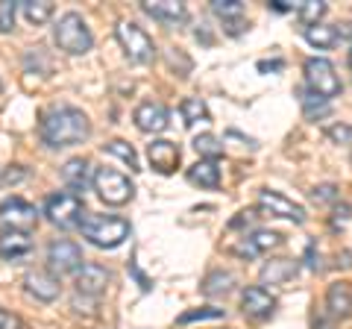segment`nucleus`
<instances>
[{"label": "nucleus", "mask_w": 352, "mask_h": 329, "mask_svg": "<svg viewBox=\"0 0 352 329\" xmlns=\"http://www.w3.org/2000/svg\"><path fill=\"white\" fill-rule=\"evenodd\" d=\"M109 282H112V273H109L103 265H82L80 270H76V291L80 294H91V297H97V294L106 291Z\"/></svg>", "instance_id": "14"}, {"label": "nucleus", "mask_w": 352, "mask_h": 329, "mask_svg": "<svg viewBox=\"0 0 352 329\" xmlns=\"http://www.w3.org/2000/svg\"><path fill=\"white\" fill-rule=\"evenodd\" d=\"M311 197L317 203H329V200H335V197H338V189H335V185H317Z\"/></svg>", "instance_id": "35"}, {"label": "nucleus", "mask_w": 352, "mask_h": 329, "mask_svg": "<svg viewBox=\"0 0 352 329\" xmlns=\"http://www.w3.org/2000/svg\"><path fill=\"white\" fill-rule=\"evenodd\" d=\"M115 36L132 62H153L156 59V45H153V39L135 24V21H118Z\"/></svg>", "instance_id": "5"}, {"label": "nucleus", "mask_w": 352, "mask_h": 329, "mask_svg": "<svg viewBox=\"0 0 352 329\" xmlns=\"http://www.w3.org/2000/svg\"><path fill=\"white\" fill-rule=\"evenodd\" d=\"M279 241H282V235L273 233V229H256L252 235L244 238V244L238 247V253L241 256H258V253H267V250L279 247Z\"/></svg>", "instance_id": "18"}, {"label": "nucleus", "mask_w": 352, "mask_h": 329, "mask_svg": "<svg viewBox=\"0 0 352 329\" xmlns=\"http://www.w3.org/2000/svg\"><path fill=\"white\" fill-rule=\"evenodd\" d=\"M296 15H300L305 27H314V24H320V18L326 15V3H320V0H302Z\"/></svg>", "instance_id": "30"}, {"label": "nucleus", "mask_w": 352, "mask_h": 329, "mask_svg": "<svg viewBox=\"0 0 352 329\" xmlns=\"http://www.w3.org/2000/svg\"><path fill=\"white\" fill-rule=\"evenodd\" d=\"M53 39H56L59 50H65L68 56H82L91 50V30H88L85 18L80 12H65L56 27H53Z\"/></svg>", "instance_id": "3"}, {"label": "nucleus", "mask_w": 352, "mask_h": 329, "mask_svg": "<svg viewBox=\"0 0 352 329\" xmlns=\"http://www.w3.org/2000/svg\"><path fill=\"white\" fill-rule=\"evenodd\" d=\"M0 329H24V323H21L18 315L0 309Z\"/></svg>", "instance_id": "36"}, {"label": "nucleus", "mask_w": 352, "mask_h": 329, "mask_svg": "<svg viewBox=\"0 0 352 329\" xmlns=\"http://www.w3.org/2000/svg\"><path fill=\"white\" fill-rule=\"evenodd\" d=\"M24 288H27V294H32V297L41 303H50L59 297V279L44 270H30L24 277Z\"/></svg>", "instance_id": "15"}, {"label": "nucleus", "mask_w": 352, "mask_h": 329, "mask_svg": "<svg viewBox=\"0 0 352 329\" xmlns=\"http://www.w3.org/2000/svg\"><path fill=\"white\" fill-rule=\"evenodd\" d=\"M179 112H182L185 127H194V124H200V120L208 118V109H206V103L200 100V97H185L182 106H179Z\"/></svg>", "instance_id": "26"}, {"label": "nucleus", "mask_w": 352, "mask_h": 329, "mask_svg": "<svg viewBox=\"0 0 352 329\" xmlns=\"http://www.w3.org/2000/svg\"><path fill=\"white\" fill-rule=\"evenodd\" d=\"M241 309H244V315L256 317V321H264V317L276 312V297L267 288H261V285H252V288L241 294Z\"/></svg>", "instance_id": "11"}, {"label": "nucleus", "mask_w": 352, "mask_h": 329, "mask_svg": "<svg viewBox=\"0 0 352 329\" xmlns=\"http://www.w3.org/2000/svg\"><path fill=\"white\" fill-rule=\"evenodd\" d=\"M0 180H3V173H0Z\"/></svg>", "instance_id": "43"}, {"label": "nucleus", "mask_w": 352, "mask_h": 329, "mask_svg": "<svg viewBox=\"0 0 352 329\" xmlns=\"http://www.w3.org/2000/svg\"><path fill=\"white\" fill-rule=\"evenodd\" d=\"M15 15H18L15 0H0V32H9L15 27Z\"/></svg>", "instance_id": "33"}, {"label": "nucleus", "mask_w": 352, "mask_h": 329, "mask_svg": "<svg viewBox=\"0 0 352 329\" xmlns=\"http://www.w3.org/2000/svg\"><path fill=\"white\" fill-rule=\"evenodd\" d=\"M194 150L200 153V156H206V159H212V162H217L220 156H223V145L212 136V133H203V136H197L194 138Z\"/></svg>", "instance_id": "27"}, {"label": "nucleus", "mask_w": 352, "mask_h": 329, "mask_svg": "<svg viewBox=\"0 0 352 329\" xmlns=\"http://www.w3.org/2000/svg\"><path fill=\"white\" fill-rule=\"evenodd\" d=\"M232 288H235V277H232V273H226V270H214V273H208L206 282H203V294H206V297L229 294Z\"/></svg>", "instance_id": "24"}, {"label": "nucleus", "mask_w": 352, "mask_h": 329, "mask_svg": "<svg viewBox=\"0 0 352 329\" xmlns=\"http://www.w3.org/2000/svg\"><path fill=\"white\" fill-rule=\"evenodd\" d=\"M188 180L194 185H203V189H217V182H220V164L212 162V159L197 162L194 168L188 171Z\"/></svg>", "instance_id": "21"}, {"label": "nucleus", "mask_w": 352, "mask_h": 329, "mask_svg": "<svg viewBox=\"0 0 352 329\" xmlns=\"http://www.w3.org/2000/svg\"><path fill=\"white\" fill-rule=\"evenodd\" d=\"M41 141L47 147H74L91 136V124H88L85 112L74 106H53L41 115Z\"/></svg>", "instance_id": "1"}, {"label": "nucleus", "mask_w": 352, "mask_h": 329, "mask_svg": "<svg viewBox=\"0 0 352 329\" xmlns=\"http://www.w3.org/2000/svg\"><path fill=\"white\" fill-rule=\"evenodd\" d=\"M270 68H282V62H258V71H270Z\"/></svg>", "instance_id": "40"}, {"label": "nucleus", "mask_w": 352, "mask_h": 329, "mask_svg": "<svg viewBox=\"0 0 352 329\" xmlns=\"http://www.w3.org/2000/svg\"><path fill=\"white\" fill-rule=\"evenodd\" d=\"M296 273V265L291 259H276V262H267L261 268V282H270V285H279L285 279H291Z\"/></svg>", "instance_id": "23"}, {"label": "nucleus", "mask_w": 352, "mask_h": 329, "mask_svg": "<svg viewBox=\"0 0 352 329\" xmlns=\"http://www.w3.org/2000/svg\"><path fill=\"white\" fill-rule=\"evenodd\" d=\"M349 65H352V50H349Z\"/></svg>", "instance_id": "42"}, {"label": "nucleus", "mask_w": 352, "mask_h": 329, "mask_svg": "<svg viewBox=\"0 0 352 329\" xmlns=\"http://www.w3.org/2000/svg\"><path fill=\"white\" fill-rule=\"evenodd\" d=\"M349 221V206H340V209H335V217H332V226H344Z\"/></svg>", "instance_id": "37"}, {"label": "nucleus", "mask_w": 352, "mask_h": 329, "mask_svg": "<svg viewBox=\"0 0 352 329\" xmlns=\"http://www.w3.org/2000/svg\"><path fill=\"white\" fill-rule=\"evenodd\" d=\"M141 9L156 21H164V24H182V21L188 18V9H185V3H179V0H144Z\"/></svg>", "instance_id": "16"}, {"label": "nucleus", "mask_w": 352, "mask_h": 329, "mask_svg": "<svg viewBox=\"0 0 352 329\" xmlns=\"http://www.w3.org/2000/svg\"><path fill=\"white\" fill-rule=\"evenodd\" d=\"M220 317H226L223 309H214V306H203V309H191L176 317V323L185 326V323H194V321H220Z\"/></svg>", "instance_id": "28"}, {"label": "nucleus", "mask_w": 352, "mask_h": 329, "mask_svg": "<svg viewBox=\"0 0 352 329\" xmlns=\"http://www.w3.org/2000/svg\"><path fill=\"white\" fill-rule=\"evenodd\" d=\"M314 329H338L332 321H326V317H317L314 321Z\"/></svg>", "instance_id": "39"}, {"label": "nucleus", "mask_w": 352, "mask_h": 329, "mask_svg": "<svg viewBox=\"0 0 352 329\" xmlns=\"http://www.w3.org/2000/svg\"><path fill=\"white\" fill-rule=\"evenodd\" d=\"M212 12L217 18H223V21H238L241 15H244V3H241V0H214Z\"/></svg>", "instance_id": "31"}, {"label": "nucleus", "mask_w": 352, "mask_h": 329, "mask_svg": "<svg viewBox=\"0 0 352 329\" xmlns=\"http://www.w3.org/2000/svg\"><path fill=\"white\" fill-rule=\"evenodd\" d=\"M302 36H305V41H308L311 47L326 50V47H332L335 41L340 39V30H338V27H329V24H314V27H305Z\"/></svg>", "instance_id": "22"}, {"label": "nucleus", "mask_w": 352, "mask_h": 329, "mask_svg": "<svg viewBox=\"0 0 352 329\" xmlns=\"http://www.w3.org/2000/svg\"><path fill=\"white\" fill-rule=\"evenodd\" d=\"M258 206L264 212L276 215V217H288V221H294V224H305V209L302 206L288 200V197L279 194V191H261L258 194Z\"/></svg>", "instance_id": "10"}, {"label": "nucleus", "mask_w": 352, "mask_h": 329, "mask_svg": "<svg viewBox=\"0 0 352 329\" xmlns=\"http://www.w3.org/2000/svg\"><path fill=\"white\" fill-rule=\"evenodd\" d=\"M305 259H308V268H311V270H320V253L314 256V244H308V253H305Z\"/></svg>", "instance_id": "38"}, {"label": "nucleus", "mask_w": 352, "mask_h": 329, "mask_svg": "<svg viewBox=\"0 0 352 329\" xmlns=\"http://www.w3.org/2000/svg\"><path fill=\"white\" fill-rule=\"evenodd\" d=\"M329 138L338 141V145H346V141H352V127H349V124H335V127H329Z\"/></svg>", "instance_id": "34"}, {"label": "nucleus", "mask_w": 352, "mask_h": 329, "mask_svg": "<svg viewBox=\"0 0 352 329\" xmlns=\"http://www.w3.org/2000/svg\"><path fill=\"white\" fill-rule=\"evenodd\" d=\"M21 177H24V173H21V171H15V173L9 171V173H6V182H12V180H21Z\"/></svg>", "instance_id": "41"}, {"label": "nucleus", "mask_w": 352, "mask_h": 329, "mask_svg": "<svg viewBox=\"0 0 352 329\" xmlns=\"http://www.w3.org/2000/svg\"><path fill=\"white\" fill-rule=\"evenodd\" d=\"M62 182L74 191H85L88 182H91V164H88L85 159H80V156L68 159L65 168H62Z\"/></svg>", "instance_id": "19"}, {"label": "nucleus", "mask_w": 352, "mask_h": 329, "mask_svg": "<svg viewBox=\"0 0 352 329\" xmlns=\"http://www.w3.org/2000/svg\"><path fill=\"white\" fill-rule=\"evenodd\" d=\"M94 191L106 206H124L132 200L135 185H132L129 177H124V173H118L112 168H100L94 173Z\"/></svg>", "instance_id": "6"}, {"label": "nucleus", "mask_w": 352, "mask_h": 329, "mask_svg": "<svg viewBox=\"0 0 352 329\" xmlns=\"http://www.w3.org/2000/svg\"><path fill=\"white\" fill-rule=\"evenodd\" d=\"M135 127L141 133H162V129H168V120H170V112L164 109L162 103L156 100H147L135 109Z\"/></svg>", "instance_id": "12"}, {"label": "nucleus", "mask_w": 352, "mask_h": 329, "mask_svg": "<svg viewBox=\"0 0 352 329\" xmlns=\"http://www.w3.org/2000/svg\"><path fill=\"white\" fill-rule=\"evenodd\" d=\"M32 250L30 233H0V256L3 259H21Z\"/></svg>", "instance_id": "20"}, {"label": "nucleus", "mask_w": 352, "mask_h": 329, "mask_svg": "<svg viewBox=\"0 0 352 329\" xmlns=\"http://www.w3.org/2000/svg\"><path fill=\"white\" fill-rule=\"evenodd\" d=\"M106 150L112 153V156H118L120 162H126V164H129V171H141V168H138V156H135V147H132V145H126V141L115 138V141H109V145H106Z\"/></svg>", "instance_id": "29"}, {"label": "nucleus", "mask_w": 352, "mask_h": 329, "mask_svg": "<svg viewBox=\"0 0 352 329\" xmlns=\"http://www.w3.org/2000/svg\"><path fill=\"white\" fill-rule=\"evenodd\" d=\"M80 229L94 247H103V250H115L129 238V221L112 217V215H85Z\"/></svg>", "instance_id": "2"}, {"label": "nucleus", "mask_w": 352, "mask_h": 329, "mask_svg": "<svg viewBox=\"0 0 352 329\" xmlns=\"http://www.w3.org/2000/svg\"><path fill=\"white\" fill-rule=\"evenodd\" d=\"M326 309L332 317H349L352 315V288L346 282H335L329 285V294H326Z\"/></svg>", "instance_id": "17"}, {"label": "nucleus", "mask_w": 352, "mask_h": 329, "mask_svg": "<svg viewBox=\"0 0 352 329\" xmlns=\"http://www.w3.org/2000/svg\"><path fill=\"white\" fill-rule=\"evenodd\" d=\"M44 215L47 221L59 229H71V226H80L82 217H85V203L80 194H71V191H59V194H50L47 203H44Z\"/></svg>", "instance_id": "4"}, {"label": "nucleus", "mask_w": 352, "mask_h": 329, "mask_svg": "<svg viewBox=\"0 0 352 329\" xmlns=\"http://www.w3.org/2000/svg\"><path fill=\"white\" fill-rule=\"evenodd\" d=\"M24 6V15L30 24H47L50 15H53V3L50 0H21Z\"/></svg>", "instance_id": "25"}, {"label": "nucleus", "mask_w": 352, "mask_h": 329, "mask_svg": "<svg viewBox=\"0 0 352 329\" xmlns=\"http://www.w3.org/2000/svg\"><path fill=\"white\" fill-rule=\"evenodd\" d=\"M147 159L159 173H173L179 168V147H176L173 141L159 138V141H153V145H147Z\"/></svg>", "instance_id": "13"}, {"label": "nucleus", "mask_w": 352, "mask_h": 329, "mask_svg": "<svg viewBox=\"0 0 352 329\" xmlns=\"http://www.w3.org/2000/svg\"><path fill=\"white\" fill-rule=\"evenodd\" d=\"M305 85L308 92H314L323 100H332V97L340 94V80L335 74V65L329 59H308L305 62Z\"/></svg>", "instance_id": "7"}, {"label": "nucleus", "mask_w": 352, "mask_h": 329, "mask_svg": "<svg viewBox=\"0 0 352 329\" xmlns=\"http://www.w3.org/2000/svg\"><path fill=\"white\" fill-rule=\"evenodd\" d=\"M302 109H305V115L308 118H314V115H326V109H329V100H323V97H317L314 92H308L302 89Z\"/></svg>", "instance_id": "32"}, {"label": "nucleus", "mask_w": 352, "mask_h": 329, "mask_svg": "<svg viewBox=\"0 0 352 329\" xmlns=\"http://www.w3.org/2000/svg\"><path fill=\"white\" fill-rule=\"evenodd\" d=\"M36 221V206L21 200V197H9V200L0 203V229L3 233H30Z\"/></svg>", "instance_id": "8"}, {"label": "nucleus", "mask_w": 352, "mask_h": 329, "mask_svg": "<svg viewBox=\"0 0 352 329\" xmlns=\"http://www.w3.org/2000/svg\"><path fill=\"white\" fill-rule=\"evenodd\" d=\"M47 265L53 273H74V270H80L82 268V250L80 244H74V241L68 238H56V241H50V247H47Z\"/></svg>", "instance_id": "9"}]
</instances>
